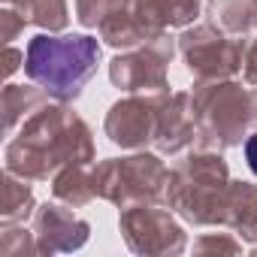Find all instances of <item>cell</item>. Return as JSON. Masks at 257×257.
Wrapping results in <instances>:
<instances>
[{"label":"cell","instance_id":"cell-2","mask_svg":"<svg viewBox=\"0 0 257 257\" xmlns=\"http://www.w3.org/2000/svg\"><path fill=\"white\" fill-rule=\"evenodd\" d=\"M245 158H248V167H251V173H257V134L248 140V146H245Z\"/></svg>","mask_w":257,"mask_h":257},{"label":"cell","instance_id":"cell-1","mask_svg":"<svg viewBox=\"0 0 257 257\" xmlns=\"http://www.w3.org/2000/svg\"><path fill=\"white\" fill-rule=\"evenodd\" d=\"M94 67H97V46L88 37H67V40L37 37L31 43L28 73L61 97L79 94Z\"/></svg>","mask_w":257,"mask_h":257}]
</instances>
